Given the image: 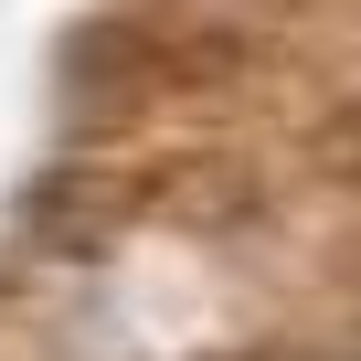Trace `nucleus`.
Returning a JSON list of instances; mask_svg holds the SVG:
<instances>
[{
	"label": "nucleus",
	"instance_id": "1",
	"mask_svg": "<svg viewBox=\"0 0 361 361\" xmlns=\"http://www.w3.org/2000/svg\"><path fill=\"white\" fill-rule=\"evenodd\" d=\"M138 180L128 170H106V159H54L32 192H22V245H43V255H106L128 224H138Z\"/></svg>",
	"mask_w": 361,
	"mask_h": 361
},
{
	"label": "nucleus",
	"instance_id": "2",
	"mask_svg": "<svg viewBox=\"0 0 361 361\" xmlns=\"http://www.w3.org/2000/svg\"><path fill=\"white\" fill-rule=\"evenodd\" d=\"M64 64H75V96L85 106H128V96L159 85V32L149 22H85L64 43Z\"/></svg>",
	"mask_w": 361,
	"mask_h": 361
},
{
	"label": "nucleus",
	"instance_id": "3",
	"mask_svg": "<svg viewBox=\"0 0 361 361\" xmlns=\"http://www.w3.org/2000/svg\"><path fill=\"white\" fill-rule=\"evenodd\" d=\"M319 149H329V170H340V180H361V106H350V117H340Z\"/></svg>",
	"mask_w": 361,
	"mask_h": 361
}]
</instances>
